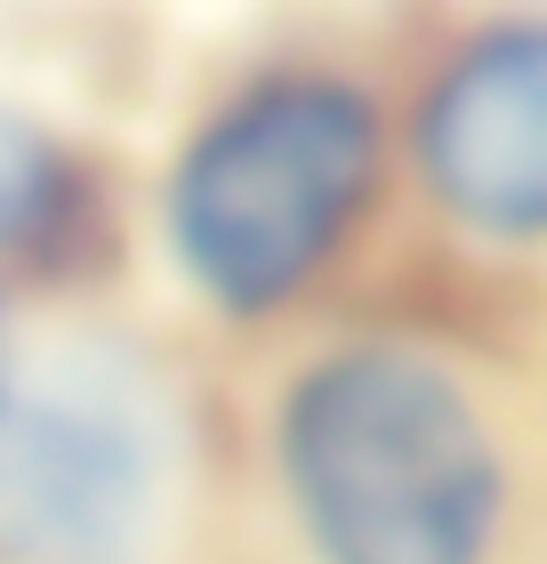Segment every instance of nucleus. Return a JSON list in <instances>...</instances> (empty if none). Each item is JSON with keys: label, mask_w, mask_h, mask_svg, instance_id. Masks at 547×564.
<instances>
[{"label": "nucleus", "mask_w": 547, "mask_h": 564, "mask_svg": "<svg viewBox=\"0 0 547 564\" xmlns=\"http://www.w3.org/2000/svg\"><path fill=\"white\" fill-rule=\"evenodd\" d=\"M274 468L315 564H491L507 524L483 395L411 339L315 355L274 412Z\"/></svg>", "instance_id": "obj_1"}, {"label": "nucleus", "mask_w": 547, "mask_h": 564, "mask_svg": "<svg viewBox=\"0 0 547 564\" xmlns=\"http://www.w3.org/2000/svg\"><path fill=\"white\" fill-rule=\"evenodd\" d=\"M386 170L379 97L330 65H274L186 138L162 194L169 250L218 315H274L362 226Z\"/></svg>", "instance_id": "obj_2"}, {"label": "nucleus", "mask_w": 547, "mask_h": 564, "mask_svg": "<svg viewBox=\"0 0 547 564\" xmlns=\"http://www.w3.org/2000/svg\"><path fill=\"white\" fill-rule=\"evenodd\" d=\"M169 427L113 364L0 388V564H153Z\"/></svg>", "instance_id": "obj_3"}, {"label": "nucleus", "mask_w": 547, "mask_h": 564, "mask_svg": "<svg viewBox=\"0 0 547 564\" xmlns=\"http://www.w3.org/2000/svg\"><path fill=\"white\" fill-rule=\"evenodd\" d=\"M411 162L467 235H547V17H500L451 41L411 106Z\"/></svg>", "instance_id": "obj_4"}, {"label": "nucleus", "mask_w": 547, "mask_h": 564, "mask_svg": "<svg viewBox=\"0 0 547 564\" xmlns=\"http://www.w3.org/2000/svg\"><path fill=\"white\" fill-rule=\"evenodd\" d=\"M81 210V177H73L65 145L24 121L17 106H0V250H41L73 226Z\"/></svg>", "instance_id": "obj_5"}, {"label": "nucleus", "mask_w": 547, "mask_h": 564, "mask_svg": "<svg viewBox=\"0 0 547 564\" xmlns=\"http://www.w3.org/2000/svg\"><path fill=\"white\" fill-rule=\"evenodd\" d=\"M0 388H9V371H0Z\"/></svg>", "instance_id": "obj_6"}]
</instances>
